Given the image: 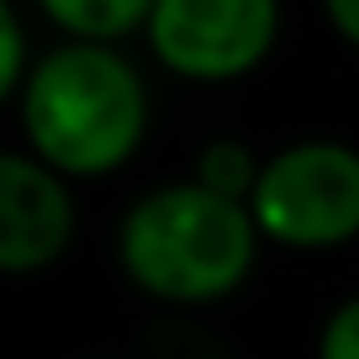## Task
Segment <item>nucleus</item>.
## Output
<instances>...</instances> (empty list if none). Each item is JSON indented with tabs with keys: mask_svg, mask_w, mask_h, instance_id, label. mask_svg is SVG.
Here are the masks:
<instances>
[{
	"mask_svg": "<svg viewBox=\"0 0 359 359\" xmlns=\"http://www.w3.org/2000/svg\"><path fill=\"white\" fill-rule=\"evenodd\" d=\"M317 359H359V291L344 296L317 327Z\"/></svg>",
	"mask_w": 359,
	"mask_h": 359,
	"instance_id": "obj_9",
	"label": "nucleus"
},
{
	"mask_svg": "<svg viewBox=\"0 0 359 359\" xmlns=\"http://www.w3.org/2000/svg\"><path fill=\"white\" fill-rule=\"evenodd\" d=\"M143 43L175 79L233 85L269 64L280 43V0H154Z\"/></svg>",
	"mask_w": 359,
	"mask_h": 359,
	"instance_id": "obj_4",
	"label": "nucleus"
},
{
	"mask_svg": "<svg viewBox=\"0 0 359 359\" xmlns=\"http://www.w3.org/2000/svg\"><path fill=\"white\" fill-rule=\"evenodd\" d=\"M323 16H327V27L359 53V0H323Z\"/></svg>",
	"mask_w": 359,
	"mask_h": 359,
	"instance_id": "obj_10",
	"label": "nucleus"
},
{
	"mask_svg": "<svg viewBox=\"0 0 359 359\" xmlns=\"http://www.w3.org/2000/svg\"><path fill=\"white\" fill-rule=\"evenodd\" d=\"M254 217L243 201L196 180H164L143 191L116 222V269L137 296L180 312L233 302L259 264Z\"/></svg>",
	"mask_w": 359,
	"mask_h": 359,
	"instance_id": "obj_2",
	"label": "nucleus"
},
{
	"mask_svg": "<svg viewBox=\"0 0 359 359\" xmlns=\"http://www.w3.org/2000/svg\"><path fill=\"white\" fill-rule=\"evenodd\" d=\"M248 217L285 254L348 248L359 238V148L344 137H302L264 154Z\"/></svg>",
	"mask_w": 359,
	"mask_h": 359,
	"instance_id": "obj_3",
	"label": "nucleus"
},
{
	"mask_svg": "<svg viewBox=\"0 0 359 359\" xmlns=\"http://www.w3.org/2000/svg\"><path fill=\"white\" fill-rule=\"evenodd\" d=\"M37 11L74 43H116L143 32L154 0H37Z\"/></svg>",
	"mask_w": 359,
	"mask_h": 359,
	"instance_id": "obj_6",
	"label": "nucleus"
},
{
	"mask_svg": "<svg viewBox=\"0 0 359 359\" xmlns=\"http://www.w3.org/2000/svg\"><path fill=\"white\" fill-rule=\"evenodd\" d=\"M74 185L27 148H0V275L53 269L74 248Z\"/></svg>",
	"mask_w": 359,
	"mask_h": 359,
	"instance_id": "obj_5",
	"label": "nucleus"
},
{
	"mask_svg": "<svg viewBox=\"0 0 359 359\" xmlns=\"http://www.w3.org/2000/svg\"><path fill=\"white\" fill-rule=\"evenodd\" d=\"M259 164H264V154H254L248 143H238V137H212V143L196 154L191 180L206 185V191H217V196H227V201L248 206L254 180H259Z\"/></svg>",
	"mask_w": 359,
	"mask_h": 359,
	"instance_id": "obj_7",
	"label": "nucleus"
},
{
	"mask_svg": "<svg viewBox=\"0 0 359 359\" xmlns=\"http://www.w3.org/2000/svg\"><path fill=\"white\" fill-rule=\"evenodd\" d=\"M22 148L69 185L111 180L143 154L154 95L148 79L116 43H74L32 58L16 95Z\"/></svg>",
	"mask_w": 359,
	"mask_h": 359,
	"instance_id": "obj_1",
	"label": "nucleus"
},
{
	"mask_svg": "<svg viewBox=\"0 0 359 359\" xmlns=\"http://www.w3.org/2000/svg\"><path fill=\"white\" fill-rule=\"evenodd\" d=\"M27 69H32V48H27L22 11L11 0H0V106H16Z\"/></svg>",
	"mask_w": 359,
	"mask_h": 359,
	"instance_id": "obj_8",
	"label": "nucleus"
}]
</instances>
